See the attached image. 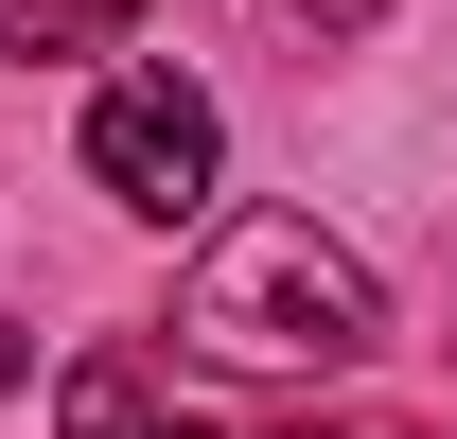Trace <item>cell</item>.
I'll return each instance as SVG.
<instances>
[{
	"instance_id": "cell-7",
	"label": "cell",
	"mask_w": 457,
	"mask_h": 439,
	"mask_svg": "<svg viewBox=\"0 0 457 439\" xmlns=\"http://www.w3.org/2000/svg\"><path fill=\"white\" fill-rule=\"evenodd\" d=\"M159 439H194V422H159Z\"/></svg>"
},
{
	"instance_id": "cell-6",
	"label": "cell",
	"mask_w": 457,
	"mask_h": 439,
	"mask_svg": "<svg viewBox=\"0 0 457 439\" xmlns=\"http://www.w3.org/2000/svg\"><path fill=\"white\" fill-rule=\"evenodd\" d=\"M282 439H352V422H282Z\"/></svg>"
},
{
	"instance_id": "cell-3",
	"label": "cell",
	"mask_w": 457,
	"mask_h": 439,
	"mask_svg": "<svg viewBox=\"0 0 457 439\" xmlns=\"http://www.w3.org/2000/svg\"><path fill=\"white\" fill-rule=\"evenodd\" d=\"M106 36H141V0H0V54H106Z\"/></svg>"
},
{
	"instance_id": "cell-4",
	"label": "cell",
	"mask_w": 457,
	"mask_h": 439,
	"mask_svg": "<svg viewBox=\"0 0 457 439\" xmlns=\"http://www.w3.org/2000/svg\"><path fill=\"white\" fill-rule=\"evenodd\" d=\"M71 439H159L141 422V369H123V352H88V369H71V404H54Z\"/></svg>"
},
{
	"instance_id": "cell-5",
	"label": "cell",
	"mask_w": 457,
	"mask_h": 439,
	"mask_svg": "<svg viewBox=\"0 0 457 439\" xmlns=\"http://www.w3.org/2000/svg\"><path fill=\"white\" fill-rule=\"evenodd\" d=\"M282 18H317V36H370V18H387V0H282Z\"/></svg>"
},
{
	"instance_id": "cell-1",
	"label": "cell",
	"mask_w": 457,
	"mask_h": 439,
	"mask_svg": "<svg viewBox=\"0 0 457 439\" xmlns=\"http://www.w3.org/2000/svg\"><path fill=\"white\" fill-rule=\"evenodd\" d=\"M176 334L212 369H370L387 299H370V264L317 211H246V228H212V264L176 281Z\"/></svg>"
},
{
	"instance_id": "cell-2",
	"label": "cell",
	"mask_w": 457,
	"mask_h": 439,
	"mask_svg": "<svg viewBox=\"0 0 457 439\" xmlns=\"http://www.w3.org/2000/svg\"><path fill=\"white\" fill-rule=\"evenodd\" d=\"M212 159H228V141H212V88H194V70H123V88H106V106H88V176H106V194H123V211H212Z\"/></svg>"
}]
</instances>
